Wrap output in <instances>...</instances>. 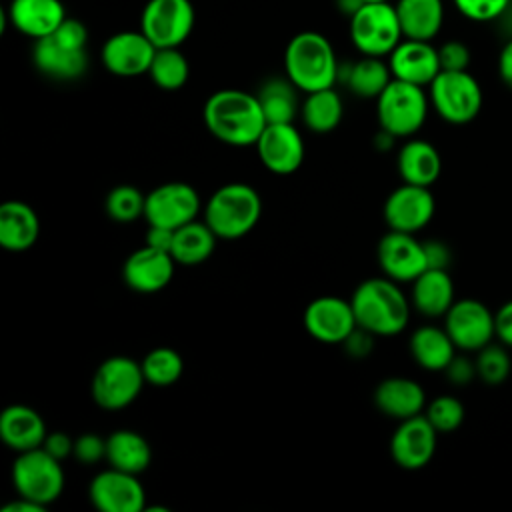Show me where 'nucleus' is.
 Returning <instances> with one entry per match:
<instances>
[{"instance_id": "14", "label": "nucleus", "mask_w": 512, "mask_h": 512, "mask_svg": "<svg viewBox=\"0 0 512 512\" xmlns=\"http://www.w3.org/2000/svg\"><path fill=\"white\" fill-rule=\"evenodd\" d=\"M88 498L102 512H140L146 508V490L138 474L112 466L90 480Z\"/></svg>"}, {"instance_id": "47", "label": "nucleus", "mask_w": 512, "mask_h": 512, "mask_svg": "<svg viewBox=\"0 0 512 512\" xmlns=\"http://www.w3.org/2000/svg\"><path fill=\"white\" fill-rule=\"evenodd\" d=\"M424 254H426V264L428 268H440L448 270L452 262V252L442 240H428L424 242Z\"/></svg>"}, {"instance_id": "50", "label": "nucleus", "mask_w": 512, "mask_h": 512, "mask_svg": "<svg viewBox=\"0 0 512 512\" xmlns=\"http://www.w3.org/2000/svg\"><path fill=\"white\" fill-rule=\"evenodd\" d=\"M498 76L512 90V38L506 40L498 54Z\"/></svg>"}, {"instance_id": "53", "label": "nucleus", "mask_w": 512, "mask_h": 512, "mask_svg": "<svg viewBox=\"0 0 512 512\" xmlns=\"http://www.w3.org/2000/svg\"><path fill=\"white\" fill-rule=\"evenodd\" d=\"M362 2H388V0H362Z\"/></svg>"}, {"instance_id": "29", "label": "nucleus", "mask_w": 512, "mask_h": 512, "mask_svg": "<svg viewBox=\"0 0 512 512\" xmlns=\"http://www.w3.org/2000/svg\"><path fill=\"white\" fill-rule=\"evenodd\" d=\"M408 348L414 362L430 372H444V368L456 356V344L444 326L440 328L424 324L416 328L408 340Z\"/></svg>"}, {"instance_id": "3", "label": "nucleus", "mask_w": 512, "mask_h": 512, "mask_svg": "<svg viewBox=\"0 0 512 512\" xmlns=\"http://www.w3.org/2000/svg\"><path fill=\"white\" fill-rule=\"evenodd\" d=\"M284 72L304 94L332 88L340 74V64L330 40L314 30L292 36L284 50Z\"/></svg>"}, {"instance_id": "33", "label": "nucleus", "mask_w": 512, "mask_h": 512, "mask_svg": "<svg viewBox=\"0 0 512 512\" xmlns=\"http://www.w3.org/2000/svg\"><path fill=\"white\" fill-rule=\"evenodd\" d=\"M300 116L304 126L314 134H328L338 128L344 116V104L340 94L332 88L308 92L302 106Z\"/></svg>"}, {"instance_id": "19", "label": "nucleus", "mask_w": 512, "mask_h": 512, "mask_svg": "<svg viewBox=\"0 0 512 512\" xmlns=\"http://www.w3.org/2000/svg\"><path fill=\"white\" fill-rule=\"evenodd\" d=\"M254 146L264 168L280 176L296 172L306 154L302 134L292 122L266 124Z\"/></svg>"}, {"instance_id": "39", "label": "nucleus", "mask_w": 512, "mask_h": 512, "mask_svg": "<svg viewBox=\"0 0 512 512\" xmlns=\"http://www.w3.org/2000/svg\"><path fill=\"white\" fill-rule=\"evenodd\" d=\"M476 374L486 386H498L510 376L512 360L504 346L500 344H486L476 354Z\"/></svg>"}, {"instance_id": "27", "label": "nucleus", "mask_w": 512, "mask_h": 512, "mask_svg": "<svg viewBox=\"0 0 512 512\" xmlns=\"http://www.w3.org/2000/svg\"><path fill=\"white\" fill-rule=\"evenodd\" d=\"M396 168L402 182L430 188L442 172V158L434 144L414 138L402 144L398 150Z\"/></svg>"}, {"instance_id": "8", "label": "nucleus", "mask_w": 512, "mask_h": 512, "mask_svg": "<svg viewBox=\"0 0 512 512\" xmlns=\"http://www.w3.org/2000/svg\"><path fill=\"white\" fill-rule=\"evenodd\" d=\"M62 462L48 454L42 446L18 452L12 464V484L18 496L50 506L64 490Z\"/></svg>"}, {"instance_id": "44", "label": "nucleus", "mask_w": 512, "mask_h": 512, "mask_svg": "<svg viewBox=\"0 0 512 512\" xmlns=\"http://www.w3.org/2000/svg\"><path fill=\"white\" fill-rule=\"evenodd\" d=\"M444 374H446V378L452 382V384H456V386H466V384H470L474 378H478V374H476V362L474 360H470V358H466V356H454L452 360H450V364L444 368Z\"/></svg>"}, {"instance_id": "26", "label": "nucleus", "mask_w": 512, "mask_h": 512, "mask_svg": "<svg viewBox=\"0 0 512 512\" xmlns=\"http://www.w3.org/2000/svg\"><path fill=\"white\" fill-rule=\"evenodd\" d=\"M40 234V220L34 208L20 200H8L0 206V246L10 252L32 248Z\"/></svg>"}, {"instance_id": "18", "label": "nucleus", "mask_w": 512, "mask_h": 512, "mask_svg": "<svg viewBox=\"0 0 512 512\" xmlns=\"http://www.w3.org/2000/svg\"><path fill=\"white\" fill-rule=\"evenodd\" d=\"M438 432L424 414L400 420L390 438V456L404 470H420L434 458Z\"/></svg>"}, {"instance_id": "22", "label": "nucleus", "mask_w": 512, "mask_h": 512, "mask_svg": "<svg viewBox=\"0 0 512 512\" xmlns=\"http://www.w3.org/2000/svg\"><path fill=\"white\" fill-rule=\"evenodd\" d=\"M32 62L48 78L76 80L88 68V52L86 48H72L50 34L34 40Z\"/></svg>"}, {"instance_id": "16", "label": "nucleus", "mask_w": 512, "mask_h": 512, "mask_svg": "<svg viewBox=\"0 0 512 512\" xmlns=\"http://www.w3.org/2000/svg\"><path fill=\"white\" fill-rule=\"evenodd\" d=\"M376 260L384 276L396 282H414L426 268L424 242L416 240L414 234L388 230L378 242Z\"/></svg>"}, {"instance_id": "20", "label": "nucleus", "mask_w": 512, "mask_h": 512, "mask_svg": "<svg viewBox=\"0 0 512 512\" xmlns=\"http://www.w3.org/2000/svg\"><path fill=\"white\" fill-rule=\"evenodd\" d=\"M174 264L176 260L170 252L146 244L126 258L122 266V278L130 290L140 294H154L172 282Z\"/></svg>"}, {"instance_id": "42", "label": "nucleus", "mask_w": 512, "mask_h": 512, "mask_svg": "<svg viewBox=\"0 0 512 512\" xmlns=\"http://www.w3.org/2000/svg\"><path fill=\"white\" fill-rule=\"evenodd\" d=\"M72 456L90 466V464H96L100 460H106V438L98 436V434H92V432H86L78 438H74V452Z\"/></svg>"}, {"instance_id": "15", "label": "nucleus", "mask_w": 512, "mask_h": 512, "mask_svg": "<svg viewBox=\"0 0 512 512\" xmlns=\"http://www.w3.org/2000/svg\"><path fill=\"white\" fill-rule=\"evenodd\" d=\"M434 210L436 202L430 188L402 182V186L388 194L382 216L388 224V230L416 234L430 224Z\"/></svg>"}, {"instance_id": "1", "label": "nucleus", "mask_w": 512, "mask_h": 512, "mask_svg": "<svg viewBox=\"0 0 512 512\" xmlns=\"http://www.w3.org/2000/svg\"><path fill=\"white\" fill-rule=\"evenodd\" d=\"M202 118L216 140L236 148L254 146L268 124L258 96L238 88H224L210 94L204 102Z\"/></svg>"}, {"instance_id": "7", "label": "nucleus", "mask_w": 512, "mask_h": 512, "mask_svg": "<svg viewBox=\"0 0 512 512\" xmlns=\"http://www.w3.org/2000/svg\"><path fill=\"white\" fill-rule=\"evenodd\" d=\"M428 98L448 124H468L482 108V88L468 70H440L428 86Z\"/></svg>"}, {"instance_id": "12", "label": "nucleus", "mask_w": 512, "mask_h": 512, "mask_svg": "<svg viewBox=\"0 0 512 512\" xmlns=\"http://www.w3.org/2000/svg\"><path fill=\"white\" fill-rule=\"evenodd\" d=\"M444 328L458 350L478 352L496 336L494 312L480 300H454L444 314Z\"/></svg>"}, {"instance_id": "48", "label": "nucleus", "mask_w": 512, "mask_h": 512, "mask_svg": "<svg viewBox=\"0 0 512 512\" xmlns=\"http://www.w3.org/2000/svg\"><path fill=\"white\" fill-rule=\"evenodd\" d=\"M494 326H496V338L500 344L512 348V300L504 302L494 312Z\"/></svg>"}, {"instance_id": "13", "label": "nucleus", "mask_w": 512, "mask_h": 512, "mask_svg": "<svg viewBox=\"0 0 512 512\" xmlns=\"http://www.w3.org/2000/svg\"><path fill=\"white\" fill-rule=\"evenodd\" d=\"M156 50L158 48L142 30H122L106 38L100 60L110 74L134 78L148 74Z\"/></svg>"}, {"instance_id": "41", "label": "nucleus", "mask_w": 512, "mask_h": 512, "mask_svg": "<svg viewBox=\"0 0 512 512\" xmlns=\"http://www.w3.org/2000/svg\"><path fill=\"white\" fill-rule=\"evenodd\" d=\"M456 10L474 22H490L504 16L512 0H452Z\"/></svg>"}, {"instance_id": "51", "label": "nucleus", "mask_w": 512, "mask_h": 512, "mask_svg": "<svg viewBox=\"0 0 512 512\" xmlns=\"http://www.w3.org/2000/svg\"><path fill=\"white\" fill-rule=\"evenodd\" d=\"M42 510H46V506H42L34 500H28L24 496H18L16 500L2 506V512H42Z\"/></svg>"}, {"instance_id": "35", "label": "nucleus", "mask_w": 512, "mask_h": 512, "mask_svg": "<svg viewBox=\"0 0 512 512\" xmlns=\"http://www.w3.org/2000/svg\"><path fill=\"white\" fill-rule=\"evenodd\" d=\"M256 96L268 124L292 122L300 110L298 88L288 80V76L266 80Z\"/></svg>"}, {"instance_id": "24", "label": "nucleus", "mask_w": 512, "mask_h": 512, "mask_svg": "<svg viewBox=\"0 0 512 512\" xmlns=\"http://www.w3.org/2000/svg\"><path fill=\"white\" fill-rule=\"evenodd\" d=\"M374 404L382 414L400 422L424 412L426 392L412 378L392 376V378H384L376 386Z\"/></svg>"}, {"instance_id": "25", "label": "nucleus", "mask_w": 512, "mask_h": 512, "mask_svg": "<svg viewBox=\"0 0 512 512\" xmlns=\"http://www.w3.org/2000/svg\"><path fill=\"white\" fill-rule=\"evenodd\" d=\"M46 434L42 416L26 404H10L0 412V440L14 452L40 448Z\"/></svg>"}, {"instance_id": "10", "label": "nucleus", "mask_w": 512, "mask_h": 512, "mask_svg": "<svg viewBox=\"0 0 512 512\" xmlns=\"http://www.w3.org/2000/svg\"><path fill=\"white\" fill-rule=\"evenodd\" d=\"M196 12L190 0H148L140 30L156 48H180L194 30Z\"/></svg>"}, {"instance_id": "34", "label": "nucleus", "mask_w": 512, "mask_h": 512, "mask_svg": "<svg viewBox=\"0 0 512 512\" xmlns=\"http://www.w3.org/2000/svg\"><path fill=\"white\" fill-rule=\"evenodd\" d=\"M392 72L388 62L380 56H362L346 68L344 82L348 90L358 98H378L384 88L392 82Z\"/></svg>"}, {"instance_id": "36", "label": "nucleus", "mask_w": 512, "mask_h": 512, "mask_svg": "<svg viewBox=\"0 0 512 512\" xmlns=\"http://www.w3.org/2000/svg\"><path fill=\"white\" fill-rule=\"evenodd\" d=\"M146 384L156 386V388H166L172 386L180 380L184 372V360L182 356L168 346H158L152 348L140 362Z\"/></svg>"}, {"instance_id": "31", "label": "nucleus", "mask_w": 512, "mask_h": 512, "mask_svg": "<svg viewBox=\"0 0 512 512\" xmlns=\"http://www.w3.org/2000/svg\"><path fill=\"white\" fill-rule=\"evenodd\" d=\"M106 462L112 468L140 474L152 462V448L136 430L120 428L106 438Z\"/></svg>"}, {"instance_id": "23", "label": "nucleus", "mask_w": 512, "mask_h": 512, "mask_svg": "<svg viewBox=\"0 0 512 512\" xmlns=\"http://www.w3.org/2000/svg\"><path fill=\"white\" fill-rule=\"evenodd\" d=\"M6 18L20 34L40 40L50 36L68 16L62 0H12Z\"/></svg>"}, {"instance_id": "46", "label": "nucleus", "mask_w": 512, "mask_h": 512, "mask_svg": "<svg viewBox=\"0 0 512 512\" xmlns=\"http://www.w3.org/2000/svg\"><path fill=\"white\" fill-rule=\"evenodd\" d=\"M372 346H374V334H370L368 330L364 328H356L346 340H344V348L350 356L354 358H364L372 352Z\"/></svg>"}, {"instance_id": "2", "label": "nucleus", "mask_w": 512, "mask_h": 512, "mask_svg": "<svg viewBox=\"0 0 512 512\" xmlns=\"http://www.w3.org/2000/svg\"><path fill=\"white\" fill-rule=\"evenodd\" d=\"M356 324L374 336H396L410 320V304L398 282L380 276L360 282L350 298Z\"/></svg>"}, {"instance_id": "9", "label": "nucleus", "mask_w": 512, "mask_h": 512, "mask_svg": "<svg viewBox=\"0 0 512 512\" xmlns=\"http://www.w3.org/2000/svg\"><path fill=\"white\" fill-rule=\"evenodd\" d=\"M144 382L140 362L128 356H110L92 376V400L104 410H122L138 398Z\"/></svg>"}, {"instance_id": "5", "label": "nucleus", "mask_w": 512, "mask_h": 512, "mask_svg": "<svg viewBox=\"0 0 512 512\" xmlns=\"http://www.w3.org/2000/svg\"><path fill=\"white\" fill-rule=\"evenodd\" d=\"M428 106L430 98L422 86L392 78L376 98V118L380 128L392 136L410 138L424 126Z\"/></svg>"}, {"instance_id": "21", "label": "nucleus", "mask_w": 512, "mask_h": 512, "mask_svg": "<svg viewBox=\"0 0 512 512\" xmlns=\"http://www.w3.org/2000/svg\"><path fill=\"white\" fill-rule=\"evenodd\" d=\"M388 66L396 80H404L422 88L430 86V82L442 70L438 48H434L428 40L412 38L400 40V44L388 54Z\"/></svg>"}, {"instance_id": "4", "label": "nucleus", "mask_w": 512, "mask_h": 512, "mask_svg": "<svg viewBox=\"0 0 512 512\" xmlns=\"http://www.w3.org/2000/svg\"><path fill=\"white\" fill-rule=\"evenodd\" d=\"M262 198L244 182H230L212 192L204 206V222L222 240L246 236L260 220Z\"/></svg>"}, {"instance_id": "17", "label": "nucleus", "mask_w": 512, "mask_h": 512, "mask_svg": "<svg viewBox=\"0 0 512 512\" xmlns=\"http://www.w3.org/2000/svg\"><path fill=\"white\" fill-rule=\"evenodd\" d=\"M304 328L322 344H344L358 324L350 300L318 296L304 310Z\"/></svg>"}, {"instance_id": "49", "label": "nucleus", "mask_w": 512, "mask_h": 512, "mask_svg": "<svg viewBox=\"0 0 512 512\" xmlns=\"http://www.w3.org/2000/svg\"><path fill=\"white\" fill-rule=\"evenodd\" d=\"M172 240H174V230L172 228H164V226H148L146 232V244L164 252H170L172 248Z\"/></svg>"}, {"instance_id": "6", "label": "nucleus", "mask_w": 512, "mask_h": 512, "mask_svg": "<svg viewBox=\"0 0 512 512\" xmlns=\"http://www.w3.org/2000/svg\"><path fill=\"white\" fill-rule=\"evenodd\" d=\"M404 38L396 6L388 2H364L350 16V40L362 56H388Z\"/></svg>"}, {"instance_id": "38", "label": "nucleus", "mask_w": 512, "mask_h": 512, "mask_svg": "<svg viewBox=\"0 0 512 512\" xmlns=\"http://www.w3.org/2000/svg\"><path fill=\"white\" fill-rule=\"evenodd\" d=\"M144 204L146 196L136 186L120 184L106 194L104 210L112 220L126 224L144 216Z\"/></svg>"}, {"instance_id": "40", "label": "nucleus", "mask_w": 512, "mask_h": 512, "mask_svg": "<svg viewBox=\"0 0 512 512\" xmlns=\"http://www.w3.org/2000/svg\"><path fill=\"white\" fill-rule=\"evenodd\" d=\"M424 416L436 428L438 434H448L460 428V424L464 422L466 410L456 396L442 394L426 404Z\"/></svg>"}, {"instance_id": "37", "label": "nucleus", "mask_w": 512, "mask_h": 512, "mask_svg": "<svg viewBox=\"0 0 512 512\" xmlns=\"http://www.w3.org/2000/svg\"><path fill=\"white\" fill-rule=\"evenodd\" d=\"M148 76L162 90H180L188 82L190 66L178 48H158Z\"/></svg>"}, {"instance_id": "52", "label": "nucleus", "mask_w": 512, "mask_h": 512, "mask_svg": "<svg viewBox=\"0 0 512 512\" xmlns=\"http://www.w3.org/2000/svg\"><path fill=\"white\" fill-rule=\"evenodd\" d=\"M336 4H338V8H340L344 14L352 16L364 2H362V0H336Z\"/></svg>"}, {"instance_id": "43", "label": "nucleus", "mask_w": 512, "mask_h": 512, "mask_svg": "<svg viewBox=\"0 0 512 512\" xmlns=\"http://www.w3.org/2000/svg\"><path fill=\"white\" fill-rule=\"evenodd\" d=\"M440 68L442 70H468L470 66V48L460 40H448L438 48Z\"/></svg>"}, {"instance_id": "30", "label": "nucleus", "mask_w": 512, "mask_h": 512, "mask_svg": "<svg viewBox=\"0 0 512 512\" xmlns=\"http://www.w3.org/2000/svg\"><path fill=\"white\" fill-rule=\"evenodd\" d=\"M396 14L404 38L432 42L444 24L442 0H398Z\"/></svg>"}, {"instance_id": "45", "label": "nucleus", "mask_w": 512, "mask_h": 512, "mask_svg": "<svg viewBox=\"0 0 512 512\" xmlns=\"http://www.w3.org/2000/svg\"><path fill=\"white\" fill-rule=\"evenodd\" d=\"M42 448H44L48 454H52L56 460L62 462V460H66L68 456H72V452H74V438H70L66 432H60V430L48 432L46 438H44Z\"/></svg>"}, {"instance_id": "28", "label": "nucleus", "mask_w": 512, "mask_h": 512, "mask_svg": "<svg viewBox=\"0 0 512 512\" xmlns=\"http://www.w3.org/2000/svg\"><path fill=\"white\" fill-rule=\"evenodd\" d=\"M412 284L410 302L412 306L428 318L444 316L454 304V282L448 270L426 268Z\"/></svg>"}, {"instance_id": "11", "label": "nucleus", "mask_w": 512, "mask_h": 512, "mask_svg": "<svg viewBox=\"0 0 512 512\" xmlns=\"http://www.w3.org/2000/svg\"><path fill=\"white\" fill-rule=\"evenodd\" d=\"M200 208L202 202L194 186L186 182H164L146 194L144 218L148 226L176 230L196 220Z\"/></svg>"}, {"instance_id": "32", "label": "nucleus", "mask_w": 512, "mask_h": 512, "mask_svg": "<svg viewBox=\"0 0 512 512\" xmlns=\"http://www.w3.org/2000/svg\"><path fill=\"white\" fill-rule=\"evenodd\" d=\"M216 240L218 236L212 232V228L206 222L192 220L174 230L170 254L176 260V264H184V266L202 264L212 256L216 248Z\"/></svg>"}]
</instances>
